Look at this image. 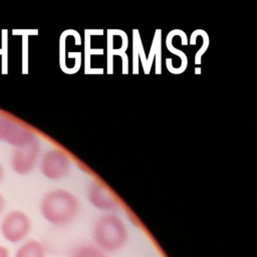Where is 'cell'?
Returning <instances> with one entry per match:
<instances>
[{
    "label": "cell",
    "instance_id": "obj_9",
    "mask_svg": "<svg viewBox=\"0 0 257 257\" xmlns=\"http://www.w3.org/2000/svg\"><path fill=\"white\" fill-rule=\"evenodd\" d=\"M71 257H107V255L93 244H82L74 249Z\"/></svg>",
    "mask_w": 257,
    "mask_h": 257
},
{
    "label": "cell",
    "instance_id": "obj_10",
    "mask_svg": "<svg viewBox=\"0 0 257 257\" xmlns=\"http://www.w3.org/2000/svg\"><path fill=\"white\" fill-rule=\"evenodd\" d=\"M0 257H9V252L7 248L0 246Z\"/></svg>",
    "mask_w": 257,
    "mask_h": 257
},
{
    "label": "cell",
    "instance_id": "obj_6",
    "mask_svg": "<svg viewBox=\"0 0 257 257\" xmlns=\"http://www.w3.org/2000/svg\"><path fill=\"white\" fill-rule=\"evenodd\" d=\"M70 162L65 152L55 149L47 152L41 160L40 170L44 177L50 180L63 178L69 171Z\"/></svg>",
    "mask_w": 257,
    "mask_h": 257
},
{
    "label": "cell",
    "instance_id": "obj_12",
    "mask_svg": "<svg viewBox=\"0 0 257 257\" xmlns=\"http://www.w3.org/2000/svg\"><path fill=\"white\" fill-rule=\"evenodd\" d=\"M3 175H4V171H3V167H2V165L0 164V182H1V180H2V178H3Z\"/></svg>",
    "mask_w": 257,
    "mask_h": 257
},
{
    "label": "cell",
    "instance_id": "obj_4",
    "mask_svg": "<svg viewBox=\"0 0 257 257\" xmlns=\"http://www.w3.org/2000/svg\"><path fill=\"white\" fill-rule=\"evenodd\" d=\"M31 222L29 217L21 211L9 213L1 224V230L4 238L12 243L23 240L29 233Z\"/></svg>",
    "mask_w": 257,
    "mask_h": 257
},
{
    "label": "cell",
    "instance_id": "obj_11",
    "mask_svg": "<svg viewBox=\"0 0 257 257\" xmlns=\"http://www.w3.org/2000/svg\"><path fill=\"white\" fill-rule=\"evenodd\" d=\"M4 207H5V199L3 198L2 195H0V214L2 213Z\"/></svg>",
    "mask_w": 257,
    "mask_h": 257
},
{
    "label": "cell",
    "instance_id": "obj_8",
    "mask_svg": "<svg viewBox=\"0 0 257 257\" xmlns=\"http://www.w3.org/2000/svg\"><path fill=\"white\" fill-rule=\"evenodd\" d=\"M15 257H46L45 249L40 242L29 240L17 250Z\"/></svg>",
    "mask_w": 257,
    "mask_h": 257
},
{
    "label": "cell",
    "instance_id": "obj_3",
    "mask_svg": "<svg viewBox=\"0 0 257 257\" xmlns=\"http://www.w3.org/2000/svg\"><path fill=\"white\" fill-rule=\"evenodd\" d=\"M35 138V134L27 125L0 111V141L18 148Z\"/></svg>",
    "mask_w": 257,
    "mask_h": 257
},
{
    "label": "cell",
    "instance_id": "obj_5",
    "mask_svg": "<svg viewBox=\"0 0 257 257\" xmlns=\"http://www.w3.org/2000/svg\"><path fill=\"white\" fill-rule=\"evenodd\" d=\"M40 152V145L35 138L28 144L15 148L12 158L11 167L19 175L28 174L35 166Z\"/></svg>",
    "mask_w": 257,
    "mask_h": 257
},
{
    "label": "cell",
    "instance_id": "obj_2",
    "mask_svg": "<svg viewBox=\"0 0 257 257\" xmlns=\"http://www.w3.org/2000/svg\"><path fill=\"white\" fill-rule=\"evenodd\" d=\"M41 214L54 226H64L72 222L79 211L78 199L69 191L56 189L48 192L40 204Z\"/></svg>",
    "mask_w": 257,
    "mask_h": 257
},
{
    "label": "cell",
    "instance_id": "obj_7",
    "mask_svg": "<svg viewBox=\"0 0 257 257\" xmlns=\"http://www.w3.org/2000/svg\"><path fill=\"white\" fill-rule=\"evenodd\" d=\"M87 199L89 203L97 210L111 212L116 210L118 202L114 195L102 184L93 183L87 189Z\"/></svg>",
    "mask_w": 257,
    "mask_h": 257
},
{
    "label": "cell",
    "instance_id": "obj_1",
    "mask_svg": "<svg viewBox=\"0 0 257 257\" xmlns=\"http://www.w3.org/2000/svg\"><path fill=\"white\" fill-rule=\"evenodd\" d=\"M91 235L92 244L106 254L120 251L128 241L126 225L112 213H106L94 222Z\"/></svg>",
    "mask_w": 257,
    "mask_h": 257
}]
</instances>
